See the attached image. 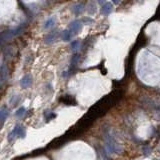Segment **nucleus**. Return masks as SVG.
<instances>
[{"instance_id":"obj_3","label":"nucleus","mask_w":160,"mask_h":160,"mask_svg":"<svg viewBox=\"0 0 160 160\" xmlns=\"http://www.w3.org/2000/svg\"><path fill=\"white\" fill-rule=\"evenodd\" d=\"M25 135H26L25 128L22 126V125H16V126L13 128V130L10 132L9 136H8V139H9V141H11V140L13 138H15V137H18V138H24Z\"/></svg>"},{"instance_id":"obj_2","label":"nucleus","mask_w":160,"mask_h":160,"mask_svg":"<svg viewBox=\"0 0 160 160\" xmlns=\"http://www.w3.org/2000/svg\"><path fill=\"white\" fill-rule=\"evenodd\" d=\"M22 31H23V26L21 25V26H18L17 28H15V29L3 32L1 34V42L3 43V42L6 41V40H9L11 38H13V37L19 35V34L22 33Z\"/></svg>"},{"instance_id":"obj_14","label":"nucleus","mask_w":160,"mask_h":160,"mask_svg":"<svg viewBox=\"0 0 160 160\" xmlns=\"http://www.w3.org/2000/svg\"><path fill=\"white\" fill-rule=\"evenodd\" d=\"M25 112H26V109H25L24 107H20L19 109L15 112V116L16 117H22V116H24Z\"/></svg>"},{"instance_id":"obj_11","label":"nucleus","mask_w":160,"mask_h":160,"mask_svg":"<svg viewBox=\"0 0 160 160\" xmlns=\"http://www.w3.org/2000/svg\"><path fill=\"white\" fill-rule=\"evenodd\" d=\"M55 23H56L55 18H54V17H51V18L46 20V22H45V24H44V28L45 29H50V28H52L54 25H55Z\"/></svg>"},{"instance_id":"obj_19","label":"nucleus","mask_w":160,"mask_h":160,"mask_svg":"<svg viewBox=\"0 0 160 160\" xmlns=\"http://www.w3.org/2000/svg\"><path fill=\"white\" fill-rule=\"evenodd\" d=\"M159 153H160V149H159Z\"/></svg>"},{"instance_id":"obj_15","label":"nucleus","mask_w":160,"mask_h":160,"mask_svg":"<svg viewBox=\"0 0 160 160\" xmlns=\"http://www.w3.org/2000/svg\"><path fill=\"white\" fill-rule=\"evenodd\" d=\"M82 21V23L83 24H86V25H88V24H93L94 23V20L91 18V17H84L83 19L81 20Z\"/></svg>"},{"instance_id":"obj_9","label":"nucleus","mask_w":160,"mask_h":160,"mask_svg":"<svg viewBox=\"0 0 160 160\" xmlns=\"http://www.w3.org/2000/svg\"><path fill=\"white\" fill-rule=\"evenodd\" d=\"M113 11V4L111 2H106L104 3V5H102L101 7V12L104 14V15H108Z\"/></svg>"},{"instance_id":"obj_8","label":"nucleus","mask_w":160,"mask_h":160,"mask_svg":"<svg viewBox=\"0 0 160 160\" xmlns=\"http://www.w3.org/2000/svg\"><path fill=\"white\" fill-rule=\"evenodd\" d=\"M8 115H9V109L3 105V106L0 108V120H1V126H3L5 120H6Z\"/></svg>"},{"instance_id":"obj_4","label":"nucleus","mask_w":160,"mask_h":160,"mask_svg":"<svg viewBox=\"0 0 160 160\" xmlns=\"http://www.w3.org/2000/svg\"><path fill=\"white\" fill-rule=\"evenodd\" d=\"M82 25H83V23H82L81 20H74L69 24V30L74 34H77L81 31Z\"/></svg>"},{"instance_id":"obj_12","label":"nucleus","mask_w":160,"mask_h":160,"mask_svg":"<svg viewBox=\"0 0 160 160\" xmlns=\"http://www.w3.org/2000/svg\"><path fill=\"white\" fill-rule=\"evenodd\" d=\"M71 38H72V33H71V31L69 29L67 30H64L63 32H62V39L64 40V41H70Z\"/></svg>"},{"instance_id":"obj_16","label":"nucleus","mask_w":160,"mask_h":160,"mask_svg":"<svg viewBox=\"0 0 160 160\" xmlns=\"http://www.w3.org/2000/svg\"><path fill=\"white\" fill-rule=\"evenodd\" d=\"M77 60H78V55H77V54H75V55H73L72 58H71V64L75 65L76 62H77Z\"/></svg>"},{"instance_id":"obj_13","label":"nucleus","mask_w":160,"mask_h":160,"mask_svg":"<svg viewBox=\"0 0 160 160\" xmlns=\"http://www.w3.org/2000/svg\"><path fill=\"white\" fill-rule=\"evenodd\" d=\"M80 41L79 40H74V41L71 42V50L72 52H77L80 49Z\"/></svg>"},{"instance_id":"obj_18","label":"nucleus","mask_w":160,"mask_h":160,"mask_svg":"<svg viewBox=\"0 0 160 160\" xmlns=\"http://www.w3.org/2000/svg\"><path fill=\"white\" fill-rule=\"evenodd\" d=\"M153 160H160V159H156V158H155V159H153Z\"/></svg>"},{"instance_id":"obj_17","label":"nucleus","mask_w":160,"mask_h":160,"mask_svg":"<svg viewBox=\"0 0 160 160\" xmlns=\"http://www.w3.org/2000/svg\"><path fill=\"white\" fill-rule=\"evenodd\" d=\"M143 151H144V153H145V156H148V155H149V153H150V148L145 146L143 148Z\"/></svg>"},{"instance_id":"obj_1","label":"nucleus","mask_w":160,"mask_h":160,"mask_svg":"<svg viewBox=\"0 0 160 160\" xmlns=\"http://www.w3.org/2000/svg\"><path fill=\"white\" fill-rule=\"evenodd\" d=\"M106 144H105V148H106V151L108 152V154H112L115 153L119 150V145L116 142V140L114 139L113 135L111 134H107L106 137Z\"/></svg>"},{"instance_id":"obj_5","label":"nucleus","mask_w":160,"mask_h":160,"mask_svg":"<svg viewBox=\"0 0 160 160\" xmlns=\"http://www.w3.org/2000/svg\"><path fill=\"white\" fill-rule=\"evenodd\" d=\"M7 78H8V68L3 63L1 65V68H0V83H1V86L5 83Z\"/></svg>"},{"instance_id":"obj_6","label":"nucleus","mask_w":160,"mask_h":160,"mask_svg":"<svg viewBox=\"0 0 160 160\" xmlns=\"http://www.w3.org/2000/svg\"><path fill=\"white\" fill-rule=\"evenodd\" d=\"M57 38H58V31H52V32H49L45 37V43L51 44L53 43L54 41H56Z\"/></svg>"},{"instance_id":"obj_10","label":"nucleus","mask_w":160,"mask_h":160,"mask_svg":"<svg viewBox=\"0 0 160 160\" xmlns=\"http://www.w3.org/2000/svg\"><path fill=\"white\" fill-rule=\"evenodd\" d=\"M72 11L76 15H80L84 11V4L83 3H77L72 7Z\"/></svg>"},{"instance_id":"obj_7","label":"nucleus","mask_w":160,"mask_h":160,"mask_svg":"<svg viewBox=\"0 0 160 160\" xmlns=\"http://www.w3.org/2000/svg\"><path fill=\"white\" fill-rule=\"evenodd\" d=\"M31 83H32V77L29 74H26L22 77V79L20 80V85H21L22 88H27L29 87Z\"/></svg>"}]
</instances>
